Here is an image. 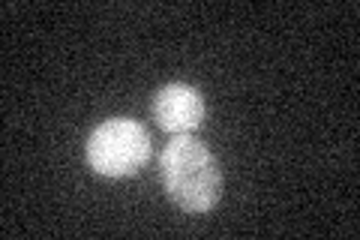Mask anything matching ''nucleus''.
<instances>
[{
	"instance_id": "obj_1",
	"label": "nucleus",
	"mask_w": 360,
	"mask_h": 240,
	"mask_svg": "<svg viewBox=\"0 0 360 240\" xmlns=\"http://www.w3.org/2000/svg\"><path fill=\"white\" fill-rule=\"evenodd\" d=\"M160 180L165 196L186 213H207L222 196V171L205 141L174 135L160 153Z\"/></svg>"
},
{
	"instance_id": "obj_2",
	"label": "nucleus",
	"mask_w": 360,
	"mask_h": 240,
	"mask_svg": "<svg viewBox=\"0 0 360 240\" xmlns=\"http://www.w3.org/2000/svg\"><path fill=\"white\" fill-rule=\"evenodd\" d=\"M153 153L150 135L141 123L129 118H111L87 135V165L103 177H129L148 165Z\"/></svg>"
},
{
	"instance_id": "obj_3",
	"label": "nucleus",
	"mask_w": 360,
	"mask_h": 240,
	"mask_svg": "<svg viewBox=\"0 0 360 240\" xmlns=\"http://www.w3.org/2000/svg\"><path fill=\"white\" fill-rule=\"evenodd\" d=\"M153 120L160 123V130L172 132V135H189L198 130L207 118V106L201 90L193 84H165L156 90L153 106H150Z\"/></svg>"
}]
</instances>
